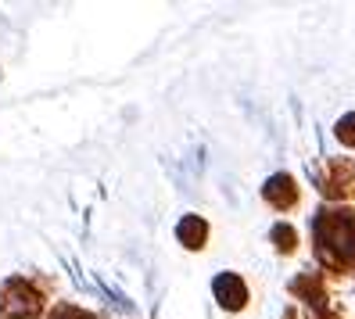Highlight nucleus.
Masks as SVG:
<instances>
[{"label": "nucleus", "mask_w": 355, "mask_h": 319, "mask_svg": "<svg viewBox=\"0 0 355 319\" xmlns=\"http://www.w3.org/2000/svg\"><path fill=\"white\" fill-rule=\"evenodd\" d=\"M320 262L334 273L355 269V212L352 208H320L312 219Z\"/></svg>", "instance_id": "obj_1"}, {"label": "nucleus", "mask_w": 355, "mask_h": 319, "mask_svg": "<svg viewBox=\"0 0 355 319\" xmlns=\"http://www.w3.org/2000/svg\"><path fill=\"white\" fill-rule=\"evenodd\" d=\"M40 309H44V298L22 276H15V280L0 287V312H4V319H36Z\"/></svg>", "instance_id": "obj_2"}, {"label": "nucleus", "mask_w": 355, "mask_h": 319, "mask_svg": "<svg viewBox=\"0 0 355 319\" xmlns=\"http://www.w3.org/2000/svg\"><path fill=\"white\" fill-rule=\"evenodd\" d=\"M320 190H323V198H330V201L355 198V162L352 158H330L327 173L320 180Z\"/></svg>", "instance_id": "obj_3"}, {"label": "nucleus", "mask_w": 355, "mask_h": 319, "mask_svg": "<svg viewBox=\"0 0 355 319\" xmlns=\"http://www.w3.org/2000/svg\"><path fill=\"white\" fill-rule=\"evenodd\" d=\"M212 291H216V302H219L226 312H241V309L248 305V284L241 280L237 273H219L216 284H212Z\"/></svg>", "instance_id": "obj_4"}, {"label": "nucleus", "mask_w": 355, "mask_h": 319, "mask_svg": "<svg viewBox=\"0 0 355 319\" xmlns=\"http://www.w3.org/2000/svg\"><path fill=\"white\" fill-rule=\"evenodd\" d=\"M262 198L273 205V208L287 212V208H295V205H298V183L291 180L287 173H277V176H269V180H266Z\"/></svg>", "instance_id": "obj_5"}, {"label": "nucleus", "mask_w": 355, "mask_h": 319, "mask_svg": "<svg viewBox=\"0 0 355 319\" xmlns=\"http://www.w3.org/2000/svg\"><path fill=\"white\" fill-rule=\"evenodd\" d=\"M176 237H180V244H183V248L198 251V248H205V237H208V223H205L201 216H183V223L176 226Z\"/></svg>", "instance_id": "obj_6"}, {"label": "nucleus", "mask_w": 355, "mask_h": 319, "mask_svg": "<svg viewBox=\"0 0 355 319\" xmlns=\"http://www.w3.org/2000/svg\"><path fill=\"white\" fill-rule=\"evenodd\" d=\"M273 244H277L280 255L298 251V230L291 226V223H277V226H273Z\"/></svg>", "instance_id": "obj_7"}, {"label": "nucleus", "mask_w": 355, "mask_h": 319, "mask_svg": "<svg viewBox=\"0 0 355 319\" xmlns=\"http://www.w3.org/2000/svg\"><path fill=\"white\" fill-rule=\"evenodd\" d=\"M334 137H338L345 147H355V112H348V115L338 119V126H334Z\"/></svg>", "instance_id": "obj_8"}, {"label": "nucleus", "mask_w": 355, "mask_h": 319, "mask_svg": "<svg viewBox=\"0 0 355 319\" xmlns=\"http://www.w3.org/2000/svg\"><path fill=\"white\" fill-rule=\"evenodd\" d=\"M51 319H97V316L83 312V309H76V305H58V309L51 312Z\"/></svg>", "instance_id": "obj_9"}]
</instances>
